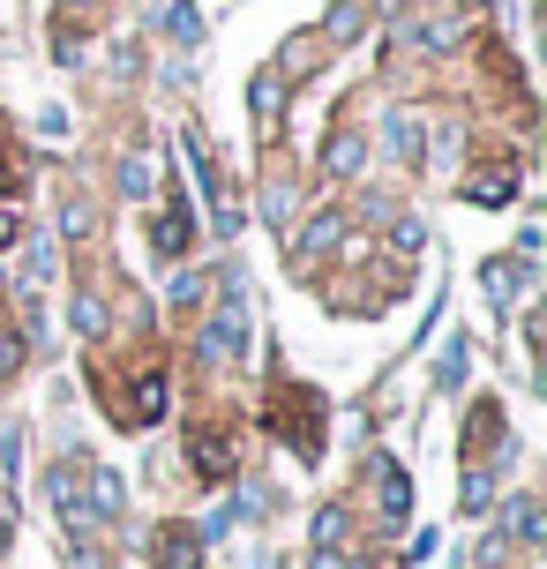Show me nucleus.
<instances>
[{
    "label": "nucleus",
    "instance_id": "obj_1",
    "mask_svg": "<svg viewBox=\"0 0 547 569\" xmlns=\"http://www.w3.org/2000/svg\"><path fill=\"white\" fill-rule=\"evenodd\" d=\"M196 352L210 360V368H232V360L248 352V300H240V292L218 300V315L202 322V338H196Z\"/></svg>",
    "mask_w": 547,
    "mask_h": 569
},
{
    "label": "nucleus",
    "instance_id": "obj_10",
    "mask_svg": "<svg viewBox=\"0 0 547 569\" xmlns=\"http://www.w3.org/2000/svg\"><path fill=\"white\" fill-rule=\"evenodd\" d=\"M322 172H330V180H352V172H360V136H352V128H338V136L322 142Z\"/></svg>",
    "mask_w": 547,
    "mask_h": 569
},
{
    "label": "nucleus",
    "instance_id": "obj_7",
    "mask_svg": "<svg viewBox=\"0 0 547 569\" xmlns=\"http://www.w3.org/2000/svg\"><path fill=\"white\" fill-rule=\"evenodd\" d=\"M510 196H518V166L510 158H495V166H480L465 180V202H480V210H503Z\"/></svg>",
    "mask_w": 547,
    "mask_h": 569
},
{
    "label": "nucleus",
    "instance_id": "obj_9",
    "mask_svg": "<svg viewBox=\"0 0 547 569\" xmlns=\"http://www.w3.org/2000/svg\"><path fill=\"white\" fill-rule=\"evenodd\" d=\"M338 240H346V218H338V210H322L316 226H300V232H292V262L308 270V262H322L330 248H338Z\"/></svg>",
    "mask_w": 547,
    "mask_h": 569
},
{
    "label": "nucleus",
    "instance_id": "obj_19",
    "mask_svg": "<svg viewBox=\"0 0 547 569\" xmlns=\"http://www.w3.org/2000/svg\"><path fill=\"white\" fill-rule=\"evenodd\" d=\"M16 368H23V338H16L8 315H0V375H16Z\"/></svg>",
    "mask_w": 547,
    "mask_h": 569
},
{
    "label": "nucleus",
    "instance_id": "obj_15",
    "mask_svg": "<svg viewBox=\"0 0 547 569\" xmlns=\"http://www.w3.org/2000/svg\"><path fill=\"white\" fill-rule=\"evenodd\" d=\"M316 547H346V510H338V502L316 510Z\"/></svg>",
    "mask_w": 547,
    "mask_h": 569
},
{
    "label": "nucleus",
    "instance_id": "obj_20",
    "mask_svg": "<svg viewBox=\"0 0 547 569\" xmlns=\"http://www.w3.org/2000/svg\"><path fill=\"white\" fill-rule=\"evenodd\" d=\"M120 188H128V196H150V158H128V166H120Z\"/></svg>",
    "mask_w": 547,
    "mask_h": 569
},
{
    "label": "nucleus",
    "instance_id": "obj_6",
    "mask_svg": "<svg viewBox=\"0 0 547 569\" xmlns=\"http://www.w3.org/2000/svg\"><path fill=\"white\" fill-rule=\"evenodd\" d=\"M375 510H382V525H405V510H412V480L390 457H375Z\"/></svg>",
    "mask_w": 547,
    "mask_h": 569
},
{
    "label": "nucleus",
    "instance_id": "obj_21",
    "mask_svg": "<svg viewBox=\"0 0 547 569\" xmlns=\"http://www.w3.org/2000/svg\"><path fill=\"white\" fill-rule=\"evenodd\" d=\"M196 300H202V278H196V270H180V278H173V308L188 315V308H196Z\"/></svg>",
    "mask_w": 547,
    "mask_h": 569
},
{
    "label": "nucleus",
    "instance_id": "obj_14",
    "mask_svg": "<svg viewBox=\"0 0 547 569\" xmlns=\"http://www.w3.org/2000/svg\"><path fill=\"white\" fill-rule=\"evenodd\" d=\"M166 30H173L180 46H196V38H202V16H196V0H180L173 16H166Z\"/></svg>",
    "mask_w": 547,
    "mask_h": 569
},
{
    "label": "nucleus",
    "instance_id": "obj_12",
    "mask_svg": "<svg viewBox=\"0 0 547 569\" xmlns=\"http://www.w3.org/2000/svg\"><path fill=\"white\" fill-rule=\"evenodd\" d=\"M525 270H533L525 256H503V262H488V300H495V308H510V292L525 284Z\"/></svg>",
    "mask_w": 547,
    "mask_h": 569
},
{
    "label": "nucleus",
    "instance_id": "obj_2",
    "mask_svg": "<svg viewBox=\"0 0 547 569\" xmlns=\"http://www.w3.org/2000/svg\"><path fill=\"white\" fill-rule=\"evenodd\" d=\"M188 166H196V180H202V196H210V210H218V232H240V202H232V188H226V172L210 166V142L188 128Z\"/></svg>",
    "mask_w": 547,
    "mask_h": 569
},
{
    "label": "nucleus",
    "instance_id": "obj_3",
    "mask_svg": "<svg viewBox=\"0 0 547 569\" xmlns=\"http://www.w3.org/2000/svg\"><path fill=\"white\" fill-rule=\"evenodd\" d=\"M166 405H173V382H166V368H143V375H136V390L120 398V427L166 420Z\"/></svg>",
    "mask_w": 547,
    "mask_h": 569
},
{
    "label": "nucleus",
    "instance_id": "obj_18",
    "mask_svg": "<svg viewBox=\"0 0 547 569\" xmlns=\"http://www.w3.org/2000/svg\"><path fill=\"white\" fill-rule=\"evenodd\" d=\"M435 382H442V390H458V382H465V338L450 345V352H442V368H435Z\"/></svg>",
    "mask_w": 547,
    "mask_h": 569
},
{
    "label": "nucleus",
    "instance_id": "obj_5",
    "mask_svg": "<svg viewBox=\"0 0 547 569\" xmlns=\"http://www.w3.org/2000/svg\"><path fill=\"white\" fill-rule=\"evenodd\" d=\"M188 465H196V480H232V465H240V457H232V435H218V427H202L196 442H188Z\"/></svg>",
    "mask_w": 547,
    "mask_h": 569
},
{
    "label": "nucleus",
    "instance_id": "obj_11",
    "mask_svg": "<svg viewBox=\"0 0 547 569\" xmlns=\"http://www.w3.org/2000/svg\"><path fill=\"white\" fill-rule=\"evenodd\" d=\"M248 106H256V120L270 128V120H278V106H286V76H278V68H262L256 83H248Z\"/></svg>",
    "mask_w": 547,
    "mask_h": 569
},
{
    "label": "nucleus",
    "instance_id": "obj_23",
    "mask_svg": "<svg viewBox=\"0 0 547 569\" xmlns=\"http://www.w3.org/2000/svg\"><path fill=\"white\" fill-rule=\"evenodd\" d=\"M465 510H473V517L488 510V472H465Z\"/></svg>",
    "mask_w": 547,
    "mask_h": 569
},
{
    "label": "nucleus",
    "instance_id": "obj_22",
    "mask_svg": "<svg viewBox=\"0 0 547 569\" xmlns=\"http://www.w3.org/2000/svg\"><path fill=\"white\" fill-rule=\"evenodd\" d=\"M352 30H360V8L338 0V8H330V38H352Z\"/></svg>",
    "mask_w": 547,
    "mask_h": 569
},
{
    "label": "nucleus",
    "instance_id": "obj_16",
    "mask_svg": "<svg viewBox=\"0 0 547 569\" xmlns=\"http://www.w3.org/2000/svg\"><path fill=\"white\" fill-rule=\"evenodd\" d=\"M76 330H83V338H98V330H106V308H98V292H76Z\"/></svg>",
    "mask_w": 547,
    "mask_h": 569
},
{
    "label": "nucleus",
    "instance_id": "obj_26",
    "mask_svg": "<svg viewBox=\"0 0 547 569\" xmlns=\"http://www.w3.org/2000/svg\"><path fill=\"white\" fill-rule=\"evenodd\" d=\"M308 569H352V562H346V547H316V555H308Z\"/></svg>",
    "mask_w": 547,
    "mask_h": 569
},
{
    "label": "nucleus",
    "instance_id": "obj_25",
    "mask_svg": "<svg viewBox=\"0 0 547 569\" xmlns=\"http://www.w3.org/2000/svg\"><path fill=\"white\" fill-rule=\"evenodd\" d=\"M60 232H68V240H83V232H90V210H83V202H68V210H60Z\"/></svg>",
    "mask_w": 547,
    "mask_h": 569
},
{
    "label": "nucleus",
    "instance_id": "obj_8",
    "mask_svg": "<svg viewBox=\"0 0 547 569\" xmlns=\"http://www.w3.org/2000/svg\"><path fill=\"white\" fill-rule=\"evenodd\" d=\"M188 240H196V210L173 196L158 210V226H150V248H158V256H188Z\"/></svg>",
    "mask_w": 547,
    "mask_h": 569
},
{
    "label": "nucleus",
    "instance_id": "obj_13",
    "mask_svg": "<svg viewBox=\"0 0 547 569\" xmlns=\"http://www.w3.org/2000/svg\"><path fill=\"white\" fill-rule=\"evenodd\" d=\"M390 150H398L405 166H420V158H428V142H420V113H390Z\"/></svg>",
    "mask_w": 547,
    "mask_h": 569
},
{
    "label": "nucleus",
    "instance_id": "obj_24",
    "mask_svg": "<svg viewBox=\"0 0 547 569\" xmlns=\"http://www.w3.org/2000/svg\"><path fill=\"white\" fill-rule=\"evenodd\" d=\"M16 232H23V210L0 196V248H16Z\"/></svg>",
    "mask_w": 547,
    "mask_h": 569
},
{
    "label": "nucleus",
    "instance_id": "obj_17",
    "mask_svg": "<svg viewBox=\"0 0 547 569\" xmlns=\"http://www.w3.org/2000/svg\"><path fill=\"white\" fill-rule=\"evenodd\" d=\"M510 540H540V510H533V502H510Z\"/></svg>",
    "mask_w": 547,
    "mask_h": 569
},
{
    "label": "nucleus",
    "instance_id": "obj_4",
    "mask_svg": "<svg viewBox=\"0 0 547 569\" xmlns=\"http://www.w3.org/2000/svg\"><path fill=\"white\" fill-rule=\"evenodd\" d=\"M150 562L158 569H202V532H188V525H158V532H150Z\"/></svg>",
    "mask_w": 547,
    "mask_h": 569
}]
</instances>
